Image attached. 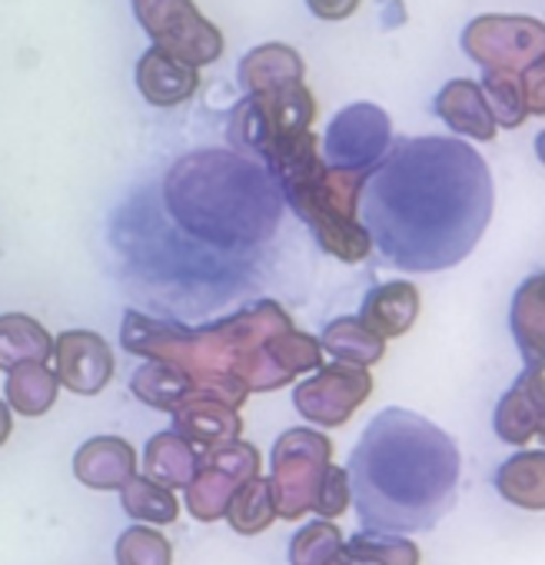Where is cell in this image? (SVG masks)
I'll list each match as a JSON object with an SVG mask.
<instances>
[{
  "instance_id": "obj_1",
  "label": "cell",
  "mask_w": 545,
  "mask_h": 565,
  "mask_svg": "<svg viewBox=\"0 0 545 565\" xmlns=\"http://www.w3.org/2000/svg\"><path fill=\"white\" fill-rule=\"evenodd\" d=\"M492 203V173L475 147L456 137H406L389 143L363 180L356 216L386 263L439 273L475 249Z\"/></svg>"
},
{
  "instance_id": "obj_2",
  "label": "cell",
  "mask_w": 545,
  "mask_h": 565,
  "mask_svg": "<svg viewBox=\"0 0 545 565\" xmlns=\"http://www.w3.org/2000/svg\"><path fill=\"white\" fill-rule=\"evenodd\" d=\"M120 343L133 356L183 370L193 393L213 396L233 409H239L249 393H277L323 366L320 340L300 333L277 300H256L226 320L193 330L177 320L127 310Z\"/></svg>"
},
{
  "instance_id": "obj_3",
  "label": "cell",
  "mask_w": 545,
  "mask_h": 565,
  "mask_svg": "<svg viewBox=\"0 0 545 565\" xmlns=\"http://www.w3.org/2000/svg\"><path fill=\"white\" fill-rule=\"evenodd\" d=\"M350 492L366 529L429 532L459 489V449L426 416L383 409L350 452Z\"/></svg>"
},
{
  "instance_id": "obj_4",
  "label": "cell",
  "mask_w": 545,
  "mask_h": 565,
  "mask_svg": "<svg viewBox=\"0 0 545 565\" xmlns=\"http://www.w3.org/2000/svg\"><path fill=\"white\" fill-rule=\"evenodd\" d=\"M163 216L203 249L229 259H253L284 216L280 190L253 157L196 150L180 157L160 183Z\"/></svg>"
},
{
  "instance_id": "obj_5",
  "label": "cell",
  "mask_w": 545,
  "mask_h": 565,
  "mask_svg": "<svg viewBox=\"0 0 545 565\" xmlns=\"http://www.w3.org/2000/svg\"><path fill=\"white\" fill-rule=\"evenodd\" d=\"M284 193V200L297 210V216L313 230L323 253L360 263L373 253L370 233L356 216L360 186L370 170H343L330 167L320 153V137L307 130L287 150L263 163Z\"/></svg>"
},
{
  "instance_id": "obj_6",
  "label": "cell",
  "mask_w": 545,
  "mask_h": 565,
  "mask_svg": "<svg viewBox=\"0 0 545 565\" xmlns=\"http://www.w3.org/2000/svg\"><path fill=\"white\" fill-rule=\"evenodd\" d=\"M317 120V100L297 84H284L272 90L249 94L243 104L233 107L229 117V143L243 150V157H256L259 163L272 160L287 150L297 137H303Z\"/></svg>"
},
{
  "instance_id": "obj_7",
  "label": "cell",
  "mask_w": 545,
  "mask_h": 565,
  "mask_svg": "<svg viewBox=\"0 0 545 565\" xmlns=\"http://www.w3.org/2000/svg\"><path fill=\"white\" fill-rule=\"evenodd\" d=\"M333 459V439L317 429H287L272 446V502L280 519H303L313 512L317 486Z\"/></svg>"
},
{
  "instance_id": "obj_8",
  "label": "cell",
  "mask_w": 545,
  "mask_h": 565,
  "mask_svg": "<svg viewBox=\"0 0 545 565\" xmlns=\"http://www.w3.org/2000/svg\"><path fill=\"white\" fill-rule=\"evenodd\" d=\"M133 18L167 54L206 67L223 54V34L210 24L193 0H133Z\"/></svg>"
},
{
  "instance_id": "obj_9",
  "label": "cell",
  "mask_w": 545,
  "mask_h": 565,
  "mask_svg": "<svg viewBox=\"0 0 545 565\" xmlns=\"http://www.w3.org/2000/svg\"><path fill=\"white\" fill-rule=\"evenodd\" d=\"M462 51L485 71L522 74L545 54V24L519 14H482L462 31Z\"/></svg>"
},
{
  "instance_id": "obj_10",
  "label": "cell",
  "mask_w": 545,
  "mask_h": 565,
  "mask_svg": "<svg viewBox=\"0 0 545 565\" xmlns=\"http://www.w3.org/2000/svg\"><path fill=\"white\" fill-rule=\"evenodd\" d=\"M259 466H263V456L249 443L233 439L223 446H210L203 456H196V469H193L190 482L183 486L186 489V512L196 522L223 519L236 486L253 479L259 472Z\"/></svg>"
},
{
  "instance_id": "obj_11",
  "label": "cell",
  "mask_w": 545,
  "mask_h": 565,
  "mask_svg": "<svg viewBox=\"0 0 545 565\" xmlns=\"http://www.w3.org/2000/svg\"><path fill=\"white\" fill-rule=\"evenodd\" d=\"M313 373L317 376L303 380L293 390V406L303 419L323 429L346 426L353 413L373 396V376L366 366H353L340 360L330 366H317Z\"/></svg>"
},
{
  "instance_id": "obj_12",
  "label": "cell",
  "mask_w": 545,
  "mask_h": 565,
  "mask_svg": "<svg viewBox=\"0 0 545 565\" xmlns=\"http://www.w3.org/2000/svg\"><path fill=\"white\" fill-rule=\"evenodd\" d=\"M393 143V120L376 104L343 107L320 143V153L330 167L343 170H373Z\"/></svg>"
},
{
  "instance_id": "obj_13",
  "label": "cell",
  "mask_w": 545,
  "mask_h": 565,
  "mask_svg": "<svg viewBox=\"0 0 545 565\" xmlns=\"http://www.w3.org/2000/svg\"><path fill=\"white\" fill-rule=\"evenodd\" d=\"M54 373L57 383L77 396H97L114 380V353L100 333L90 330H67L54 343Z\"/></svg>"
},
{
  "instance_id": "obj_14",
  "label": "cell",
  "mask_w": 545,
  "mask_h": 565,
  "mask_svg": "<svg viewBox=\"0 0 545 565\" xmlns=\"http://www.w3.org/2000/svg\"><path fill=\"white\" fill-rule=\"evenodd\" d=\"M545 429V393H542V363H528L525 373L495 406V433L502 443L525 446Z\"/></svg>"
},
{
  "instance_id": "obj_15",
  "label": "cell",
  "mask_w": 545,
  "mask_h": 565,
  "mask_svg": "<svg viewBox=\"0 0 545 565\" xmlns=\"http://www.w3.org/2000/svg\"><path fill=\"white\" fill-rule=\"evenodd\" d=\"M133 77H137V90L143 94V100L153 107H163V110L190 100L200 87V67L167 54L157 44L137 61Z\"/></svg>"
},
{
  "instance_id": "obj_16",
  "label": "cell",
  "mask_w": 545,
  "mask_h": 565,
  "mask_svg": "<svg viewBox=\"0 0 545 565\" xmlns=\"http://www.w3.org/2000/svg\"><path fill=\"white\" fill-rule=\"evenodd\" d=\"M173 433H180L186 443L193 446H223L243 436V416L239 409L203 396V393H190L177 409H173Z\"/></svg>"
},
{
  "instance_id": "obj_17",
  "label": "cell",
  "mask_w": 545,
  "mask_h": 565,
  "mask_svg": "<svg viewBox=\"0 0 545 565\" xmlns=\"http://www.w3.org/2000/svg\"><path fill=\"white\" fill-rule=\"evenodd\" d=\"M74 476L87 489H120L130 476H137V449L120 436H94L77 449Z\"/></svg>"
},
{
  "instance_id": "obj_18",
  "label": "cell",
  "mask_w": 545,
  "mask_h": 565,
  "mask_svg": "<svg viewBox=\"0 0 545 565\" xmlns=\"http://www.w3.org/2000/svg\"><path fill=\"white\" fill-rule=\"evenodd\" d=\"M360 320L383 340L406 337L419 320V290L406 279L383 282V287H376L366 297V303L360 310Z\"/></svg>"
},
{
  "instance_id": "obj_19",
  "label": "cell",
  "mask_w": 545,
  "mask_h": 565,
  "mask_svg": "<svg viewBox=\"0 0 545 565\" xmlns=\"http://www.w3.org/2000/svg\"><path fill=\"white\" fill-rule=\"evenodd\" d=\"M432 110L459 137H472V140H482V143L495 140V120L489 114V104H485L482 90H479V81H449L436 94Z\"/></svg>"
},
{
  "instance_id": "obj_20",
  "label": "cell",
  "mask_w": 545,
  "mask_h": 565,
  "mask_svg": "<svg viewBox=\"0 0 545 565\" xmlns=\"http://www.w3.org/2000/svg\"><path fill=\"white\" fill-rule=\"evenodd\" d=\"M303 74H307V64H303L300 51H293L287 44L253 47L239 61V67H236L239 87L246 94H259V90H272V87H284V84H297V81H303Z\"/></svg>"
},
{
  "instance_id": "obj_21",
  "label": "cell",
  "mask_w": 545,
  "mask_h": 565,
  "mask_svg": "<svg viewBox=\"0 0 545 565\" xmlns=\"http://www.w3.org/2000/svg\"><path fill=\"white\" fill-rule=\"evenodd\" d=\"M495 489L505 502L542 512L545 509V452L528 449V452H515L512 459H505L495 472Z\"/></svg>"
},
{
  "instance_id": "obj_22",
  "label": "cell",
  "mask_w": 545,
  "mask_h": 565,
  "mask_svg": "<svg viewBox=\"0 0 545 565\" xmlns=\"http://www.w3.org/2000/svg\"><path fill=\"white\" fill-rule=\"evenodd\" d=\"M542 294H545V276L535 273L519 287L512 300V313H509L512 337L525 363H542V350H545V297Z\"/></svg>"
},
{
  "instance_id": "obj_23",
  "label": "cell",
  "mask_w": 545,
  "mask_h": 565,
  "mask_svg": "<svg viewBox=\"0 0 545 565\" xmlns=\"http://www.w3.org/2000/svg\"><path fill=\"white\" fill-rule=\"evenodd\" d=\"M61 393L57 373L47 363H18L8 370V406L28 419L54 409Z\"/></svg>"
},
{
  "instance_id": "obj_24",
  "label": "cell",
  "mask_w": 545,
  "mask_h": 565,
  "mask_svg": "<svg viewBox=\"0 0 545 565\" xmlns=\"http://www.w3.org/2000/svg\"><path fill=\"white\" fill-rule=\"evenodd\" d=\"M196 469L193 443H186L180 433H157L143 449V476L167 489H183Z\"/></svg>"
},
{
  "instance_id": "obj_25",
  "label": "cell",
  "mask_w": 545,
  "mask_h": 565,
  "mask_svg": "<svg viewBox=\"0 0 545 565\" xmlns=\"http://www.w3.org/2000/svg\"><path fill=\"white\" fill-rule=\"evenodd\" d=\"M54 353V337L24 313L0 317V366L11 370L18 363H47Z\"/></svg>"
},
{
  "instance_id": "obj_26",
  "label": "cell",
  "mask_w": 545,
  "mask_h": 565,
  "mask_svg": "<svg viewBox=\"0 0 545 565\" xmlns=\"http://www.w3.org/2000/svg\"><path fill=\"white\" fill-rule=\"evenodd\" d=\"M320 347L323 353L343 360V363H353V366H373L386 356V340L376 337L360 317H340L333 320L323 337H320Z\"/></svg>"
},
{
  "instance_id": "obj_27",
  "label": "cell",
  "mask_w": 545,
  "mask_h": 565,
  "mask_svg": "<svg viewBox=\"0 0 545 565\" xmlns=\"http://www.w3.org/2000/svg\"><path fill=\"white\" fill-rule=\"evenodd\" d=\"M223 519L239 535H259V532H266L272 525V519H277V502H272L269 479H263L256 472L253 479H246L243 486H236V492L229 495V505H226Z\"/></svg>"
},
{
  "instance_id": "obj_28",
  "label": "cell",
  "mask_w": 545,
  "mask_h": 565,
  "mask_svg": "<svg viewBox=\"0 0 545 565\" xmlns=\"http://www.w3.org/2000/svg\"><path fill=\"white\" fill-rule=\"evenodd\" d=\"M130 393L160 413H173L193 393V383L183 370L160 363V360H150L130 376Z\"/></svg>"
},
{
  "instance_id": "obj_29",
  "label": "cell",
  "mask_w": 545,
  "mask_h": 565,
  "mask_svg": "<svg viewBox=\"0 0 545 565\" xmlns=\"http://www.w3.org/2000/svg\"><path fill=\"white\" fill-rule=\"evenodd\" d=\"M120 502L130 519L137 522H153V525H170L180 515V502L173 489L153 482L150 476H130L120 486Z\"/></svg>"
},
{
  "instance_id": "obj_30",
  "label": "cell",
  "mask_w": 545,
  "mask_h": 565,
  "mask_svg": "<svg viewBox=\"0 0 545 565\" xmlns=\"http://www.w3.org/2000/svg\"><path fill=\"white\" fill-rule=\"evenodd\" d=\"M343 555L363 558L373 565H419L423 552L413 539L403 532H383V529H363L350 542L343 539Z\"/></svg>"
},
{
  "instance_id": "obj_31",
  "label": "cell",
  "mask_w": 545,
  "mask_h": 565,
  "mask_svg": "<svg viewBox=\"0 0 545 565\" xmlns=\"http://www.w3.org/2000/svg\"><path fill=\"white\" fill-rule=\"evenodd\" d=\"M479 90L489 104V114L495 120V127H522L525 117H528V100H525V84H522V74H512V71H485L482 81H479Z\"/></svg>"
},
{
  "instance_id": "obj_32",
  "label": "cell",
  "mask_w": 545,
  "mask_h": 565,
  "mask_svg": "<svg viewBox=\"0 0 545 565\" xmlns=\"http://www.w3.org/2000/svg\"><path fill=\"white\" fill-rule=\"evenodd\" d=\"M343 552V532L333 519L310 522L290 542V565H327Z\"/></svg>"
},
{
  "instance_id": "obj_33",
  "label": "cell",
  "mask_w": 545,
  "mask_h": 565,
  "mask_svg": "<svg viewBox=\"0 0 545 565\" xmlns=\"http://www.w3.org/2000/svg\"><path fill=\"white\" fill-rule=\"evenodd\" d=\"M117 565H173V545L153 525H133L117 539Z\"/></svg>"
},
{
  "instance_id": "obj_34",
  "label": "cell",
  "mask_w": 545,
  "mask_h": 565,
  "mask_svg": "<svg viewBox=\"0 0 545 565\" xmlns=\"http://www.w3.org/2000/svg\"><path fill=\"white\" fill-rule=\"evenodd\" d=\"M353 502V492H350V476L343 466H327L320 486H317V495H313V512L320 519H340Z\"/></svg>"
},
{
  "instance_id": "obj_35",
  "label": "cell",
  "mask_w": 545,
  "mask_h": 565,
  "mask_svg": "<svg viewBox=\"0 0 545 565\" xmlns=\"http://www.w3.org/2000/svg\"><path fill=\"white\" fill-rule=\"evenodd\" d=\"M363 0H307V8L320 21H346L360 11Z\"/></svg>"
},
{
  "instance_id": "obj_36",
  "label": "cell",
  "mask_w": 545,
  "mask_h": 565,
  "mask_svg": "<svg viewBox=\"0 0 545 565\" xmlns=\"http://www.w3.org/2000/svg\"><path fill=\"white\" fill-rule=\"evenodd\" d=\"M522 84H525L528 114L542 117V114H545V97H542V61H538V64H532L528 71H522Z\"/></svg>"
},
{
  "instance_id": "obj_37",
  "label": "cell",
  "mask_w": 545,
  "mask_h": 565,
  "mask_svg": "<svg viewBox=\"0 0 545 565\" xmlns=\"http://www.w3.org/2000/svg\"><path fill=\"white\" fill-rule=\"evenodd\" d=\"M11 429H14V419H11V406L0 399V446L11 439Z\"/></svg>"
},
{
  "instance_id": "obj_38",
  "label": "cell",
  "mask_w": 545,
  "mask_h": 565,
  "mask_svg": "<svg viewBox=\"0 0 545 565\" xmlns=\"http://www.w3.org/2000/svg\"><path fill=\"white\" fill-rule=\"evenodd\" d=\"M343 565H373V562H363V558H350V555H343Z\"/></svg>"
}]
</instances>
